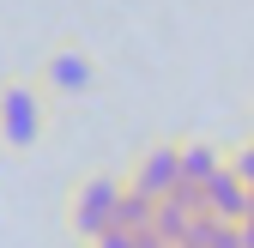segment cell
<instances>
[{
    "instance_id": "obj_1",
    "label": "cell",
    "mask_w": 254,
    "mask_h": 248,
    "mask_svg": "<svg viewBox=\"0 0 254 248\" xmlns=\"http://www.w3.org/2000/svg\"><path fill=\"white\" fill-rule=\"evenodd\" d=\"M49 121H55V97L43 91L37 73H0V145L12 158L49 139Z\"/></svg>"
},
{
    "instance_id": "obj_5",
    "label": "cell",
    "mask_w": 254,
    "mask_h": 248,
    "mask_svg": "<svg viewBox=\"0 0 254 248\" xmlns=\"http://www.w3.org/2000/svg\"><path fill=\"white\" fill-rule=\"evenodd\" d=\"M206 212H212V218H224V224H242V218H248V182H242L230 164L206 182Z\"/></svg>"
},
{
    "instance_id": "obj_2",
    "label": "cell",
    "mask_w": 254,
    "mask_h": 248,
    "mask_svg": "<svg viewBox=\"0 0 254 248\" xmlns=\"http://www.w3.org/2000/svg\"><path fill=\"white\" fill-rule=\"evenodd\" d=\"M67 230L79 248H91L109 230H127V176L115 170H91L67 188Z\"/></svg>"
},
{
    "instance_id": "obj_7",
    "label": "cell",
    "mask_w": 254,
    "mask_h": 248,
    "mask_svg": "<svg viewBox=\"0 0 254 248\" xmlns=\"http://www.w3.org/2000/svg\"><path fill=\"white\" fill-rule=\"evenodd\" d=\"M91 248H145V230H109V236H97Z\"/></svg>"
},
{
    "instance_id": "obj_9",
    "label": "cell",
    "mask_w": 254,
    "mask_h": 248,
    "mask_svg": "<svg viewBox=\"0 0 254 248\" xmlns=\"http://www.w3.org/2000/svg\"><path fill=\"white\" fill-rule=\"evenodd\" d=\"M248 218H254V182H248Z\"/></svg>"
},
{
    "instance_id": "obj_4",
    "label": "cell",
    "mask_w": 254,
    "mask_h": 248,
    "mask_svg": "<svg viewBox=\"0 0 254 248\" xmlns=\"http://www.w3.org/2000/svg\"><path fill=\"white\" fill-rule=\"evenodd\" d=\"M127 176V188L145 194V200H170L182 188V139H151L133 151V164L121 170Z\"/></svg>"
},
{
    "instance_id": "obj_3",
    "label": "cell",
    "mask_w": 254,
    "mask_h": 248,
    "mask_svg": "<svg viewBox=\"0 0 254 248\" xmlns=\"http://www.w3.org/2000/svg\"><path fill=\"white\" fill-rule=\"evenodd\" d=\"M37 79H43V91L55 103H85V97H97V85H103V61L85 43H55L37 61Z\"/></svg>"
},
{
    "instance_id": "obj_6",
    "label": "cell",
    "mask_w": 254,
    "mask_h": 248,
    "mask_svg": "<svg viewBox=\"0 0 254 248\" xmlns=\"http://www.w3.org/2000/svg\"><path fill=\"white\" fill-rule=\"evenodd\" d=\"M230 164V151L224 145H212V139H182V188H194L206 194V182Z\"/></svg>"
},
{
    "instance_id": "obj_8",
    "label": "cell",
    "mask_w": 254,
    "mask_h": 248,
    "mask_svg": "<svg viewBox=\"0 0 254 248\" xmlns=\"http://www.w3.org/2000/svg\"><path fill=\"white\" fill-rule=\"evenodd\" d=\"M242 248H254V218H242Z\"/></svg>"
}]
</instances>
